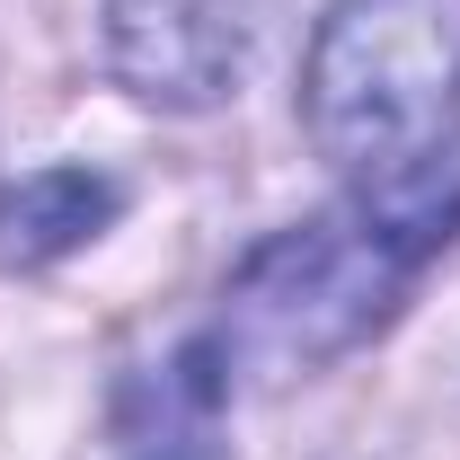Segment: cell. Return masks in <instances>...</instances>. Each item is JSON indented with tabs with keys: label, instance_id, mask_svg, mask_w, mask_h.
Masks as SVG:
<instances>
[{
	"label": "cell",
	"instance_id": "6da1fadb",
	"mask_svg": "<svg viewBox=\"0 0 460 460\" xmlns=\"http://www.w3.org/2000/svg\"><path fill=\"white\" fill-rule=\"evenodd\" d=\"M452 230H460V151H425L407 169L372 177L363 195H345L319 222L266 239L239 266L230 310L213 328L222 363L284 381V372H310V363L345 354L354 337H372L399 310L416 266Z\"/></svg>",
	"mask_w": 460,
	"mask_h": 460
},
{
	"label": "cell",
	"instance_id": "7a4b0ae2",
	"mask_svg": "<svg viewBox=\"0 0 460 460\" xmlns=\"http://www.w3.org/2000/svg\"><path fill=\"white\" fill-rule=\"evenodd\" d=\"M460 107V0H337L301 71L310 142L363 177L443 151Z\"/></svg>",
	"mask_w": 460,
	"mask_h": 460
},
{
	"label": "cell",
	"instance_id": "3957f363",
	"mask_svg": "<svg viewBox=\"0 0 460 460\" xmlns=\"http://www.w3.org/2000/svg\"><path fill=\"white\" fill-rule=\"evenodd\" d=\"M275 0H107V54L115 80L151 107H222L248 80L257 36Z\"/></svg>",
	"mask_w": 460,
	"mask_h": 460
},
{
	"label": "cell",
	"instance_id": "277c9868",
	"mask_svg": "<svg viewBox=\"0 0 460 460\" xmlns=\"http://www.w3.org/2000/svg\"><path fill=\"white\" fill-rule=\"evenodd\" d=\"M222 407H230V363L213 337L177 345L169 363L133 372L115 399V452L124 460H230L222 452Z\"/></svg>",
	"mask_w": 460,
	"mask_h": 460
},
{
	"label": "cell",
	"instance_id": "5b68a950",
	"mask_svg": "<svg viewBox=\"0 0 460 460\" xmlns=\"http://www.w3.org/2000/svg\"><path fill=\"white\" fill-rule=\"evenodd\" d=\"M107 222H115V186L98 169H36L0 195V257L9 266H45V257L80 248Z\"/></svg>",
	"mask_w": 460,
	"mask_h": 460
}]
</instances>
